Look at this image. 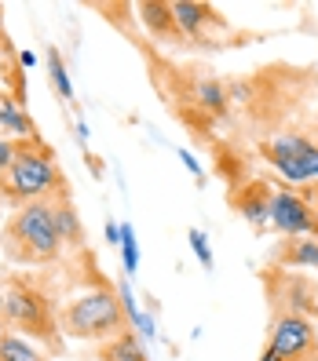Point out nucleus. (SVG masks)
Returning a JSON list of instances; mask_svg holds the SVG:
<instances>
[{"mask_svg":"<svg viewBox=\"0 0 318 361\" xmlns=\"http://www.w3.org/2000/svg\"><path fill=\"white\" fill-rule=\"evenodd\" d=\"M260 281L267 292L271 314H304V317L318 314V288L311 285V278H300L296 270H282L271 263L260 274Z\"/></svg>","mask_w":318,"mask_h":361,"instance_id":"6","label":"nucleus"},{"mask_svg":"<svg viewBox=\"0 0 318 361\" xmlns=\"http://www.w3.org/2000/svg\"><path fill=\"white\" fill-rule=\"evenodd\" d=\"M88 361H151V354L143 347V336L136 329H129L114 339H106V343H95Z\"/></svg>","mask_w":318,"mask_h":361,"instance_id":"12","label":"nucleus"},{"mask_svg":"<svg viewBox=\"0 0 318 361\" xmlns=\"http://www.w3.org/2000/svg\"><path fill=\"white\" fill-rule=\"evenodd\" d=\"M318 357V329L304 314H271L260 361H307Z\"/></svg>","mask_w":318,"mask_h":361,"instance_id":"5","label":"nucleus"},{"mask_svg":"<svg viewBox=\"0 0 318 361\" xmlns=\"http://www.w3.org/2000/svg\"><path fill=\"white\" fill-rule=\"evenodd\" d=\"M55 197H70V183L62 176L55 146L45 142V135L15 139V161L0 176V204L23 208V204L55 201Z\"/></svg>","mask_w":318,"mask_h":361,"instance_id":"2","label":"nucleus"},{"mask_svg":"<svg viewBox=\"0 0 318 361\" xmlns=\"http://www.w3.org/2000/svg\"><path fill=\"white\" fill-rule=\"evenodd\" d=\"M136 11H139V23L146 26V33H151L154 40H161V44H187L179 26H176L172 4H161V0H143V4H136Z\"/></svg>","mask_w":318,"mask_h":361,"instance_id":"10","label":"nucleus"},{"mask_svg":"<svg viewBox=\"0 0 318 361\" xmlns=\"http://www.w3.org/2000/svg\"><path fill=\"white\" fill-rule=\"evenodd\" d=\"M33 62H37L33 51H18V66H33Z\"/></svg>","mask_w":318,"mask_h":361,"instance_id":"23","label":"nucleus"},{"mask_svg":"<svg viewBox=\"0 0 318 361\" xmlns=\"http://www.w3.org/2000/svg\"><path fill=\"white\" fill-rule=\"evenodd\" d=\"M0 226H4V219H0Z\"/></svg>","mask_w":318,"mask_h":361,"instance_id":"26","label":"nucleus"},{"mask_svg":"<svg viewBox=\"0 0 318 361\" xmlns=\"http://www.w3.org/2000/svg\"><path fill=\"white\" fill-rule=\"evenodd\" d=\"M271 263L282 270H318V238H282L271 252Z\"/></svg>","mask_w":318,"mask_h":361,"instance_id":"11","label":"nucleus"},{"mask_svg":"<svg viewBox=\"0 0 318 361\" xmlns=\"http://www.w3.org/2000/svg\"><path fill=\"white\" fill-rule=\"evenodd\" d=\"M0 361H52V357L37 343H30V339L15 336V332H4L0 336Z\"/></svg>","mask_w":318,"mask_h":361,"instance_id":"15","label":"nucleus"},{"mask_svg":"<svg viewBox=\"0 0 318 361\" xmlns=\"http://www.w3.org/2000/svg\"><path fill=\"white\" fill-rule=\"evenodd\" d=\"M59 310V281H52L48 274H4V332L23 336L48 354H66Z\"/></svg>","mask_w":318,"mask_h":361,"instance_id":"1","label":"nucleus"},{"mask_svg":"<svg viewBox=\"0 0 318 361\" xmlns=\"http://www.w3.org/2000/svg\"><path fill=\"white\" fill-rule=\"evenodd\" d=\"M187 241H190V248H194V256H198V263H201L205 270L216 267V259H212V248H208V238H205L198 226H190V230H187Z\"/></svg>","mask_w":318,"mask_h":361,"instance_id":"18","label":"nucleus"},{"mask_svg":"<svg viewBox=\"0 0 318 361\" xmlns=\"http://www.w3.org/2000/svg\"><path fill=\"white\" fill-rule=\"evenodd\" d=\"M179 161L187 164V172L194 176V179H205V176H201V164L194 161V154H190V150H179Z\"/></svg>","mask_w":318,"mask_h":361,"instance_id":"21","label":"nucleus"},{"mask_svg":"<svg viewBox=\"0 0 318 361\" xmlns=\"http://www.w3.org/2000/svg\"><path fill=\"white\" fill-rule=\"evenodd\" d=\"M66 252V241L55 226V208L52 201H37L11 208L0 226V256L8 263L37 270V267H55Z\"/></svg>","mask_w":318,"mask_h":361,"instance_id":"3","label":"nucleus"},{"mask_svg":"<svg viewBox=\"0 0 318 361\" xmlns=\"http://www.w3.org/2000/svg\"><path fill=\"white\" fill-rule=\"evenodd\" d=\"M194 106H198L201 114L223 117V114L230 110V88H227L223 80L205 77V80H198V84H194Z\"/></svg>","mask_w":318,"mask_h":361,"instance_id":"14","label":"nucleus"},{"mask_svg":"<svg viewBox=\"0 0 318 361\" xmlns=\"http://www.w3.org/2000/svg\"><path fill=\"white\" fill-rule=\"evenodd\" d=\"M0 329H4V278H0Z\"/></svg>","mask_w":318,"mask_h":361,"instance_id":"24","label":"nucleus"},{"mask_svg":"<svg viewBox=\"0 0 318 361\" xmlns=\"http://www.w3.org/2000/svg\"><path fill=\"white\" fill-rule=\"evenodd\" d=\"M59 325L66 339H81V343H106L121 332L132 329V317L124 310L121 295L110 281H95L92 288H84L70 295L59 310Z\"/></svg>","mask_w":318,"mask_h":361,"instance_id":"4","label":"nucleus"},{"mask_svg":"<svg viewBox=\"0 0 318 361\" xmlns=\"http://www.w3.org/2000/svg\"><path fill=\"white\" fill-rule=\"evenodd\" d=\"M121 263H124V274L139 270V245H136V230L129 223H121Z\"/></svg>","mask_w":318,"mask_h":361,"instance_id":"17","label":"nucleus"},{"mask_svg":"<svg viewBox=\"0 0 318 361\" xmlns=\"http://www.w3.org/2000/svg\"><path fill=\"white\" fill-rule=\"evenodd\" d=\"M15 161V139H8V135H0V176L8 172V164Z\"/></svg>","mask_w":318,"mask_h":361,"instance_id":"19","label":"nucleus"},{"mask_svg":"<svg viewBox=\"0 0 318 361\" xmlns=\"http://www.w3.org/2000/svg\"><path fill=\"white\" fill-rule=\"evenodd\" d=\"M271 201H274V186L267 179H257V176H249L242 183H230V190H227V204L257 233L271 230Z\"/></svg>","mask_w":318,"mask_h":361,"instance_id":"8","label":"nucleus"},{"mask_svg":"<svg viewBox=\"0 0 318 361\" xmlns=\"http://www.w3.org/2000/svg\"><path fill=\"white\" fill-rule=\"evenodd\" d=\"M0 128L11 132L15 139H33V135H40L37 124H33V117L26 114V106L18 102L8 88H0Z\"/></svg>","mask_w":318,"mask_h":361,"instance_id":"13","label":"nucleus"},{"mask_svg":"<svg viewBox=\"0 0 318 361\" xmlns=\"http://www.w3.org/2000/svg\"><path fill=\"white\" fill-rule=\"evenodd\" d=\"M307 361H318V357H307Z\"/></svg>","mask_w":318,"mask_h":361,"instance_id":"25","label":"nucleus"},{"mask_svg":"<svg viewBox=\"0 0 318 361\" xmlns=\"http://www.w3.org/2000/svg\"><path fill=\"white\" fill-rule=\"evenodd\" d=\"M106 241H110V248H121V226L117 223H106Z\"/></svg>","mask_w":318,"mask_h":361,"instance_id":"22","label":"nucleus"},{"mask_svg":"<svg viewBox=\"0 0 318 361\" xmlns=\"http://www.w3.org/2000/svg\"><path fill=\"white\" fill-rule=\"evenodd\" d=\"M271 230H278L282 238H318V216L311 212V204L300 197V190L274 186Z\"/></svg>","mask_w":318,"mask_h":361,"instance_id":"7","label":"nucleus"},{"mask_svg":"<svg viewBox=\"0 0 318 361\" xmlns=\"http://www.w3.org/2000/svg\"><path fill=\"white\" fill-rule=\"evenodd\" d=\"M300 197H304V201L311 204V212L318 216V179H314V183H304V186H300Z\"/></svg>","mask_w":318,"mask_h":361,"instance_id":"20","label":"nucleus"},{"mask_svg":"<svg viewBox=\"0 0 318 361\" xmlns=\"http://www.w3.org/2000/svg\"><path fill=\"white\" fill-rule=\"evenodd\" d=\"M45 59H48V77H52V88L59 92V99L73 102V84H70V73H66V66H62V55H59V48L52 44Z\"/></svg>","mask_w":318,"mask_h":361,"instance_id":"16","label":"nucleus"},{"mask_svg":"<svg viewBox=\"0 0 318 361\" xmlns=\"http://www.w3.org/2000/svg\"><path fill=\"white\" fill-rule=\"evenodd\" d=\"M172 15H176V26L183 33V40L190 44H212V33L230 30L227 18L208 8V4H190V0H172Z\"/></svg>","mask_w":318,"mask_h":361,"instance_id":"9","label":"nucleus"}]
</instances>
